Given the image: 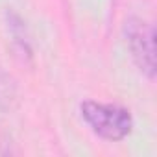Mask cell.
Segmentation results:
<instances>
[{"instance_id":"obj_1","label":"cell","mask_w":157,"mask_h":157,"mask_svg":"<svg viewBox=\"0 0 157 157\" xmlns=\"http://www.w3.org/2000/svg\"><path fill=\"white\" fill-rule=\"evenodd\" d=\"M80 111L89 128L105 140H122L133 129V117L126 107L87 100L80 105Z\"/></svg>"},{"instance_id":"obj_2","label":"cell","mask_w":157,"mask_h":157,"mask_svg":"<svg viewBox=\"0 0 157 157\" xmlns=\"http://www.w3.org/2000/svg\"><path fill=\"white\" fill-rule=\"evenodd\" d=\"M124 32H126V41H128L133 61L150 80H153V76H155V32H153V26L150 22H146L144 19L133 17L126 22Z\"/></svg>"}]
</instances>
